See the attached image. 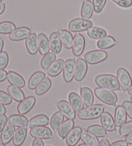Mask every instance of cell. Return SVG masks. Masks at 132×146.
<instances>
[{"instance_id":"1","label":"cell","mask_w":132,"mask_h":146,"mask_svg":"<svg viewBox=\"0 0 132 146\" xmlns=\"http://www.w3.org/2000/svg\"><path fill=\"white\" fill-rule=\"evenodd\" d=\"M95 83L99 88L110 89L112 91H119L121 85L117 77L111 74H100L95 78Z\"/></svg>"},{"instance_id":"2","label":"cell","mask_w":132,"mask_h":146,"mask_svg":"<svg viewBox=\"0 0 132 146\" xmlns=\"http://www.w3.org/2000/svg\"><path fill=\"white\" fill-rule=\"evenodd\" d=\"M104 112V107L100 104H95L83 108L78 112V117L81 120H94L101 117Z\"/></svg>"},{"instance_id":"3","label":"cell","mask_w":132,"mask_h":146,"mask_svg":"<svg viewBox=\"0 0 132 146\" xmlns=\"http://www.w3.org/2000/svg\"><path fill=\"white\" fill-rule=\"evenodd\" d=\"M94 92L97 98L105 104L109 106H115L117 104V96L112 90L103 88H97Z\"/></svg>"},{"instance_id":"4","label":"cell","mask_w":132,"mask_h":146,"mask_svg":"<svg viewBox=\"0 0 132 146\" xmlns=\"http://www.w3.org/2000/svg\"><path fill=\"white\" fill-rule=\"evenodd\" d=\"M93 27V23L89 20H85L83 18H75L70 21L69 24V29L73 32L88 31Z\"/></svg>"},{"instance_id":"5","label":"cell","mask_w":132,"mask_h":146,"mask_svg":"<svg viewBox=\"0 0 132 146\" xmlns=\"http://www.w3.org/2000/svg\"><path fill=\"white\" fill-rule=\"evenodd\" d=\"M107 58V53L104 50H93L84 54V60L88 64H96L104 61Z\"/></svg>"},{"instance_id":"6","label":"cell","mask_w":132,"mask_h":146,"mask_svg":"<svg viewBox=\"0 0 132 146\" xmlns=\"http://www.w3.org/2000/svg\"><path fill=\"white\" fill-rule=\"evenodd\" d=\"M117 79L121 85V88L124 91H127L132 85L131 77L129 72L123 68L117 70Z\"/></svg>"},{"instance_id":"7","label":"cell","mask_w":132,"mask_h":146,"mask_svg":"<svg viewBox=\"0 0 132 146\" xmlns=\"http://www.w3.org/2000/svg\"><path fill=\"white\" fill-rule=\"evenodd\" d=\"M75 64H76V62L73 59L67 60L64 62V68H63V76H64V79L66 83H70L74 78Z\"/></svg>"},{"instance_id":"8","label":"cell","mask_w":132,"mask_h":146,"mask_svg":"<svg viewBox=\"0 0 132 146\" xmlns=\"http://www.w3.org/2000/svg\"><path fill=\"white\" fill-rule=\"evenodd\" d=\"M56 106L60 110V111L62 112L63 115L67 117V119L74 120L75 118V116H76L75 111H76L72 107V105L69 102L65 100L60 101L56 103Z\"/></svg>"},{"instance_id":"9","label":"cell","mask_w":132,"mask_h":146,"mask_svg":"<svg viewBox=\"0 0 132 146\" xmlns=\"http://www.w3.org/2000/svg\"><path fill=\"white\" fill-rule=\"evenodd\" d=\"M30 135L34 138L48 139L52 137V131L46 126H36L31 128Z\"/></svg>"},{"instance_id":"10","label":"cell","mask_w":132,"mask_h":146,"mask_svg":"<svg viewBox=\"0 0 132 146\" xmlns=\"http://www.w3.org/2000/svg\"><path fill=\"white\" fill-rule=\"evenodd\" d=\"M88 71V64L84 59H78L75 64L74 79L78 82H81L85 78Z\"/></svg>"},{"instance_id":"11","label":"cell","mask_w":132,"mask_h":146,"mask_svg":"<svg viewBox=\"0 0 132 146\" xmlns=\"http://www.w3.org/2000/svg\"><path fill=\"white\" fill-rule=\"evenodd\" d=\"M50 42V48L51 52L54 54H60L62 50V41L60 40V36L59 34V31L52 32L49 38Z\"/></svg>"},{"instance_id":"12","label":"cell","mask_w":132,"mask_h":146,"mask_svg":"<svg viewBox=\"0 0 132 146\" xmlns=\"http://www.w3.org/2000/svg\"><path fill=\"white\" fill-rule=\"evenodd\" d=\"M36 104V98L32 96L24 98L17 106V111L20 115H25L28 113Z\"/></svg>"},{"instance_id":"13","label":"cell","mask_w":132,"mask_h":146,"mask_svg":"<svg viewBox=\"0 0 132 146\" xmlns=\"http://www.w3.org/2000/svg\"><path fill=\"white\" fill-rule=\"evenodd\" d=\"M85 48V39L82 34H76L74 38L72 50L75 56H80Z\"/></svg>"},{"instance_id":"14","label":"cell","mask_w":132,"mask_h":146,"mask_svg":"<svg viewBox=\"0 0 132 146\" xmlns=\"http://www.w3.org/2000/svg\"><path fill=\"white\" fill-rule=\"evenodd\" d=\"M31 34V29L27 27H22L17 28L11 34H9V39L13 41H19L27 38Z\"/></svg>"},{"instance_id":"15","label":"cell","mask_w":132,"mask_h":146,"mask_svg":"<svg viewBox=\"0 0 132 146\" xmlns=\"http://www.w3.org/2000/svg\"><path fill=\"white\" fill-rule=\"evenodd\" d=\"M82 133H83V130L81 127L76 126V127L73 128V130L70 131V134L65 138L66 145L68 146L76 145L82 136Z\"/></svg>"},{"instance_id":"16","label":"cell","mask_w":132,"mask_h":146,"mask_svg":"<svg viewBox=\"0 0 132 146\" xmlns=\"http://www.w3.org/2000/svg\"><path fill=\"white\" fill-rule=\"evenodd\" d=\"M26 46L27 51L31 55H35L38 51V38L36 33H31L26 39Z\"/></svg>"},{"instance_id":"17","label":"cell","mask_w":132,"mask_h":146,"mask_svg":"<svg viewBox=\"0 0 132 146\" xmlns=\"http://www.w3.org/2000/svg\"><path fill=\"white\" fill-rule=\"evenodd\" d=\"M101 123L103 128L107 131H114L116 130V124L115 121L107 111H104L101 115Z\"/></svg>"},{"instance_id":"18","label":"cell","mask_w":132,"mask_h":146,"mask_svg":"<svg viewBox=\"0 0 132 146\" xmlns=\"http://www.w3.org/2000/svg\"><path fill=\"white\" fill-rule=\"evenodd\" d=\"M15 126L13 125L12 124H7L4 127V129L2 131L1 134V141L2 143L7 145L8 143H10L13 139V135L15 133Z\"/></svg>"},{"instance_id":"19","label":"cell","mask_w":132,"mask_h":146,"mask_svg":"<svg viewBox=\"0 0 132 146\" xmlns=\"http://www.w3.org/2000/svg\"><path fill=\"white\" fill-rule=\"evenodd\" d=\"M64 60L62 59H58L49 67V69H47V74L50 77H56L58 76L61 71H63L64 68Z\"/></svg>"},{"instance_id":"20","label":"cell","mask_w":132,"mask_h":146,"mask_svg":"<svg viewBox=\"0 0 132 146\" xmlns=\"http://www.w3.org/2000/svg\"><path fill=\"white\" fill-rule=\"evenodd\" d=\"M38 38V50L40 54L45 55L49 53L50 48V42L47 36L44 33H39L37 35Z\"/></svg>"},{"instance_id":"21","label":"cell","mask_w":132,"mask_h":146,"mask_svg":"<svg viewBox=\"0 0 132 146\" xmlns=\"http://www.w3.org/2000/svg\"><path fill=\"white\" fill-rule=\"evenodd\" d=\"M74 120H70L68 119L66 121H64L60 126L58 129V135L61 139H65L67 137V135L70 134V132L74 128Z\"/></svg>"},{"instance_id":"22","label":"cell","mask_w":132,"mask_h":146,"mask_svg":"<svg viewBox=\"0 0 132 146\" xmlns=\"http://www.w3.org/2000/svg\"><path fill=\"white\" fill-rule=\"evenodd\" d=\"M79 91L81 93V98L84 102V104L85 107H89L92 106L94 102V98H93V91L88 88V87H82L79 88Z\"/></svg>"},{"instance_id":"23","label":"cell","mask_w":132,"mask_h":146,"mask_svg":"<svg viewBox=\"0 0 132 146\" xmlns=\"http://www.w3.org/2000/svg\"><path fill=\"white\" fill-rule=\"evenodd\" d=\"M7 79L11 84L17 86L20 88L25 87V84H26L23 78L14 71H8Z\"/></svg>"},{"instance_id":"24","label":"cell","mask_w":132,"mask_h":146,"mask_svg":"<svg viewBox=\"0 0 132 146\" xmlns=\"http://www.w3.org/2000/svg\"><path fill=\"white\" fill-rule=\"evenodd\" d=\"M9 123L17 127H25L28 126V119L23 115H12L8 117Z\"/></svg>"},{"instance_id":"25","label":"cell","mask_w":132,"mask_h":146,"mask_svg":"<svg viewBox=\"0 0 132 146\" xmlns=\"http://www.w3.org/2000/svg\"><path fill=\"white\" fill-rule=\"evenodd\" d=\"M69 101L72 107L74 108L76 111H79L84 108V102L82 100V98L75 92H71L69 94Z\"/></svg>"},{"instance_id":"26","label":"cell","mask_w":132,"mask_h":146,"mask_svg":"<svg viewBox=\"0 0 132 146\" xmlns=\"http://www.w3.org/2000/svg\"><path fill=\"white\" fill-rule=\"evenodd\" d=\"M46 78V74L40 71L34 73L28 81V88L30 90H35L36 88L40 84V83Z\"/></svg>"},{"instance_id":"27","label":"cell","mask_w":132,"mask_h":146,"mask_svg":"<svg viewBox=\"0 0 132 146\" xmlns=\"http://www.w3.org/2000/svg\"><path fill=\"white\" fill-rule=\"evenodd\" d=\"M49 123L48 116L43 114L37 115L32 117L28 122V127L33 128L36 126H46Z\"/></svg>"},{"instance_id":"28","label":"cell","mask_w":132,"mask_h":146,"mask_svg":"<svg viewBox=\"0 0 132 146\" xmlns=\"http://www.w3.org/2000/svg\"><path fill=\"white\" fill-rule=\"evenodd\" d=\"M27 134V130L25 127H18L15 131L13 135V145L14 146H21L24 143Z\"/></svg>"},{"instance_id":"29","label":"cell","mask_w":132,"mask_h":146,"mask_svg":"<svg viewBox=\"0 0 132 146\" xmlns=\"http://www.w3.org/2000/svg\"><path fill=\"white\" fill-rule=\"evenodd\" d=\"M94 11L93 3L90 0H84L81 8V17L85 20H89Z\"/></svg>"},{"instance_id":"30","label":"cell","mask_w":132,"mask_h":146,"mask_svg":"<svg viewBox=\"0 0 132 146\" xmlns=\"http://www.w3.org/2000/svg\"><path fill=\"white\" fill-rule=\"evenodd\" d=\"M126 111L123 106H118L115 111V124L117 127H121L126 121Z\"/></svg>"},{"instance_id":"31","label":"cell","mask_w":132,"mask_h":146,"mask_svg":"<svg viewBox=\"0 0 132 146\" xmlns=\"http://www.w3.org/2000/svg\"><path fill=\"white\" fill-rule=\"evenodd\" d=\"M8 94L11 96V98L16 102H22L25 98L24 92L22 91V89L14 85H9L8 87Z\"/></svg>"},{"instance_id":"32","label":"cell","mask_w":132,"mask_h":146,"mask_svg":"<svg viewBox=\"0 0 132 146\" xmlns=\"http://www.w3.org/2000/svg\"><path fill=\"white\" fill-rule=\"evenodd\" d=\"M117 43V40L113 36H107L103 38L99 39L97 42V46L100 50H104V49H109L112 46H114Z\"/></svg>"},{"instance_id":"33","label":"cell","mask_w":132,"mask_h":146,"mask_svg":"<svg viewBox=\"0 0 132 146\" xmlns=\"http://www.w3.org/2000/svg\"><path fill=\"white\" fill-rule=\"evenodd\" d=\"M88 36L92 39H99L103 38L107 36V32L105 29L98 27H92L88 30Z\"/></svg>"},{"instance_id":"34","label":"cell","mask_w":132,"mask_h":146,"mask_svg":"<svg viewBox=\"0 0 132 146\" xmlns=\"http://www.w3.org/2000/svg\"><path fill=\"white\" fill-rule=\"evenodd\" d=\"M59 34H60V40L64 44V46L67 49H71L73 47V42H74V37L70 31H68L67 30H64V29H60L59 31Z\"/></svg>"},{"instance_id":"35","label":"cell","mask_w":132,"mask_h":146,"mask_svg":"<svg viewBox=\"0 0 132 146\" xmlns=\"http://www.w3.org/2000/svg\"><path fill=\"white\" fill-rule=\"evenodd\" d=\"M51 87V80L49 78L46 77L40 83V84L36 88L35 93L38 96H41L45 94L46 92L49 91V89Z\"/></svg>"},{"instance_id":"36","label":"cell","mask_w":132,"mask_h":146,"mask_svg":"<svg viewBox=\"0 0 132 146\" xmlns=\"http://www.w3.org/2000/svg\"><path fill=\"white\" fill-rule=\"evenodd\" d=\"M64 115H63L61 111H57L52 115L50 124V127L53 131H58L60 125L64 122Z\"/></svg>"},{"instance_id":"37","label":"cell","mask_w":132,"mask_h":146,"mask_svg":"<svg viewBox=\"0 0 132 146\" xmlns=\"http://www.w3.org/2000/svg\"><path fill=\"white\" fill-rule=\"evenodd\" d=\"M56 60V54L53 52H49L46 54H45L43 56V58L41 59L40 61V65L41 68L44 70H47L49 69V67Z\"/></svg>"},{"instance_id":"38","label":"cell","mask_w":132,"mask_h":146,"mask_svg":"<svg viewBox=\"0 0 132 146\" xmlns=\"http://www.w3.org/2000/svg\"><path fill=\"white\" fill-rule=\"evenodd\" d=\"M81 139L85 144L89 146H98L99 143L98 138L95 135H92L91 133H89L88 131H83Z\"/></svg>"},{"instance_id":"39","label":"cell","mask_w":132,"mask_h":146,"mask_svg":"<svg viewBox=\"0 0 132 146\" xmlns=\"http://www.w3.org/2000/svg\"><path fill=\"white\" fill-rule=\"evenodd\" d=\"M89 133L95 135L96 137H106L107 136V131L103 128L102 125H93L88 127V130Z\"/></svg>"},{"instance_id":"40","label":"cell","mask_w":132,"mask_h":146,"mask_svg":"<svg viewBox=\"0 0 132 146\" xmlns=\"http://www.w3.org/2000/svg\"><path fill=\"white\" fill-rule=\"evenodd\" d=\"M15 24L9 21H4L0 23V34H11L13 31H15Z\"/></svg>"},{"instance_id":"41","label":"cell","mask_w":132,"mask_h":146,"mask_svg":"<svg viewBox=\"0 0 132 146\" xmlns=\"http://www.w3.org/2000/svg\"><path fill=\"white\" fill-rule=\"evenodd\" d=\"M131 133H132V121L123 124L120 127V130H119V134L121 137L126 136Z\"/></svg>"},{"instance_id":"42","label":"cell","mask_w":132,"mask_h":146,"mask_svg":"<svg viewBox=\"0 0 132 146\" xmlns=\"http://www.w3.org/2000/svg\"><path fill=\"white\" fill-rule=\"evenodd\" d=\"M107 0H93V4L94 12L96 13H100L106 4Z\"/></svg>"},{"instance_id":"43","label":"cell","mask_w":132,"mask_h":146,"mask_svg":"<svg viewBox=\"0 0 132 146\" xmlns=\"http://www.w3.org/2000/svg\"><path fill=\"white\" fill-rule=\"evenodd\" d=\"M13 102V98L11 96L3 91H0V103L3 105H9Z\"/></svg>"},{"instance_id":"44","label":"cell","mask_w":132,"mask_h":146,"mask_svg":"<svg viewBox=\"0 0 132 146\" xmlns=\"http://www.w3.org/2000/svg\"><path fill=\"white\" fill-rule=\"evenodd\" d=\"M8 54L6 51H3L0 53V69H4L8 64Z\"/></svg>"},{"instance_id":"45","label":"cell","mask_w":132,"mask_h":146,"mask_svg":"<svg viewBox=\"0 0 132 146\" xmlns=\"http://www.w3.org/2000/svg\"><path fill=\"white\" fill-rule=\"evenodd\" d=\"M121 8H130L132 6V0H112Z\"/></svg>"},{"instance_id":"46","label":"cell","mask_w":132,"mask_h":146,"mask_svg":"<svg viewBox=\"0 0 132 146\" xmlns=\"http://www.w3.org/2000/svg\"><path fill=\"white\" fill-rule=\"evenodd\" d=\"M122 106L124 107L125 110L126 111L127 115L132 120V102L129 101H125L122 104Z\"/></svg>"},{"instance_id":"47","label":"cell","mask_w":132,"mask_h":146,"mask_svg":"<svg viewBox=\"0 0 132 146\" xmlns=\"http://www.w3.org/2000/svg\"><path fill=\"white\" fill-rule=\"evenodd\" d=\"M8 118L5 115H0V133L4 129L5 125H7Z\"/></svg>"},{"instance_id":"48","label":"cell","mask_w":132,"mask_h":146,"mask_svg":"<svg viewBox=\"0 0 132 146\" xmlns=\"http://www.w3.org/2000/svg\"><path fill=\"white\" fill-rule=\"evenodd\" d=\"M8 77V73L4 69H0V82H3Z\"/></svg>"},{"instance_id":"49","label":"cell","mask_w":132,"mask_h":146,"mask_svg":"<svg viewBox=\"0 0 132 146\" xmlns=\"http://www.w3.org/2000/svg\"><path fill=\"white\" fill-rule=\"evenodd\" d=\"M110 146H128V143L125 140H118L110 145Z\"/></svg>"},{"instance_id":"50","label":"cell","mask_w":132,"mask_h":146,"mask_svg":"<svg viewBox=\"0 0 132 146\" xmlns=\"http://www.w3.org/2000/svg\"><path fill=\"white\" fill-rule=\"evenodd\" d=\"M32 146H45L44 143L41 139L35 138V139L32 142Z\"/></svg>"},{"instance_id":"51","label":"cell","mask_w":132,"mask_h":146,"mask_svg":"<svg viewBox=\"0 0 132 146\" xmlns=\"http://www.w3.org/2000/svg\"><path fill=\"white\" fill-rule=\"evenodd\" d=\"M98 146H110V143L107 139H103L98 143Z\"/></svg>"},{"instance_id":"52","label":"cell","mask_w":132,"mask_h":146,"mask_svg":"<svg viewBox=\"0 0 132 146\" xmlns=\"http://www.w3.org/2000/svg\"><path fill=\"white\" fill-rule=\"evenodd\" d=\"M5 113H6V108L2 103H0V115H5Z\"/></svg>"},{"instance_id":"53","label":"cell","mask_w":132,"mask_h":146,"mask_svg":"<svg viewBox=\"0 0 132 146\" xmlns=\"http://www.w3.org/2000/svg\"><path fill=\"white\" fill-rule=\"evenodd\" d=\"M125 141L130 144V145H132V133L129 134L128 135H126V138H125Z\"/></svg>"},{"instance_id":"54","label":"cell","mask_w":132,"mask_h":146,"mask_svg":"<svg viewBox=\"0 0 132 146\" xmlns=\"http://www.w3.org/2000/svg\"><path fill=\"white\" fill-rule=\"evenodd\" d=\"M5 11V4L3 3H0V15L3 14Z\"/></svg>"},{"instance_id":"55","label":"cell","mask_w":132,"mask_h":146,"mask_svg":"<svg viewBox=\"0 0 132 146\" xmlns=\"http://www.w3.org/2000/svg\"><path fill=\"white\" fill-rule=\"evenodd\" d=\"M3 39L0 38V53L3 52Z\"/></svg>"},{"instance_id":"56","label":"cell","mask_w":132,"mask_h":146,"mask_svg":"<svg viewBox=\"0 0 132 146\" xmlns=\"http://www.w3.org/2000/svg\"><path fill=\"white\" fill-rule=\"evenodd\" d=\"M127 91H128V93H129L130 95H131L132 96V85H131V88H129Z\"/></svg>"},{"instance_id":"57","label":"cell","mask_w":132,"mask_h":146,"mask_svg":"<svg viewBox=\"0 0 132 146\" xmlns=\"http://www.w3.org/2000/svg\"><path fill=\"white\" fill-rule=\"evenodd\" d=\"M78 146H89V145H88L87 144H85V143H84V144H80V145H78Z\"/></svg>"},{"instance_id":"58","label":"cell","mask_w":132,"mask_h":146,"mask_svg":"<svg viewBox=\"0 0 132 146\" xmlns=\"http://www.w3.org/2000/svg\"><path fill=\"white\" fill-rule=\"evenodd\" d=\"M0 146H7V145H6L5 144H3V143H1V144H0Z\"/></svg>"},{"instance_id":"59","label":"cell","mask_w":132,"mask_h":146,"mask_svg":"<svg viewBox=\"0 0 132 146\" xmlns=\"http://www.w3.org/2000/svg\"><path fill=\"white\" fill-rule=\"evenodd\" d=\"M3 0H0V3H3Z\"/></svg>"},{"instance_id":"60","label":"cell","mask_w":132,"mask_h":146,"mask_svg":"<svg viewBox=\"0 0 132 146\" xmlns=\"http://www.w3.org/2000/svg\"><path fill=\"white\" fill-rule=\"evenodd\" d=\"M131 102H132V96H131Z\"/></svg>"},{"instance_id":"61","label":"cell","mask_w":132,"mask_h":146,"mask_svg":"<svg viewBox=\"0 0 132 146\" xmlns=\"http://www.w3.org/2000/svg\"><path fill=\"white\" fill-rule=\"evenodd\" d=\"M46 146H51V145H46Z\"/></svg>"}]
</instances>
